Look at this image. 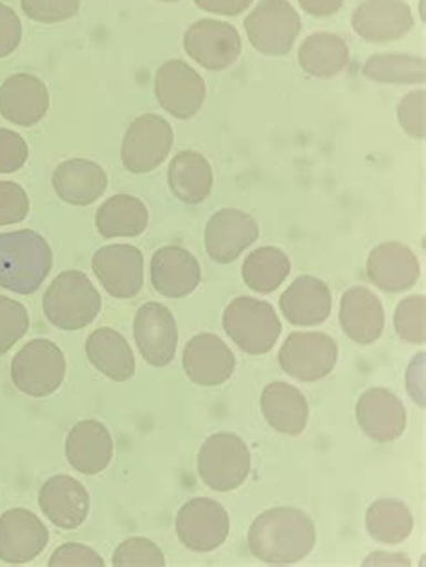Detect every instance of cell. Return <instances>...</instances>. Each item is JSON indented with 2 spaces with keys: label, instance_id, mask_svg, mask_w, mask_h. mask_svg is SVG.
<instances>
[{
  "label": "cell",
  "instance_id": "1",
  "mask_svg": "<svg viewBox=\"0 0 426 567\" xmlns=\"http://www.w3.org/2000/svg\"><path fill=\"white\" fill-rule=\"evenodd\" d=\"M315 524L293 506H276L256 517L249 529V548L270 566L301 563L315 548Z\"/></svg>",
  "mask_w": 426,
  "mask_h": 567
},
{
  "label": "cell",
  "instance_id": "2",
  "mask_svg": "<svg viewBox=\"0 0 426 567\" xmlns=\"http://www.w3.org/2000/svg\"><path fill=\"white\" fill-rule=\"evenodd\" d=\"M53 269V250L31 229L0 235V289L34 293Z\"/></svg>",
  "mask_w": 426,
  "mask_h": 567
},
{
  "label": "cell",
  "instance_id": "3",
  "mask_svg": "<svg viewBox=\"0 0 426 567\" xmlns=\"http://www.w3.org/2000/svg\"><path fill=\"white\" fill-rule=\"evenodd\" d=\"M43 313L51 324L74 332L89 327L101 312V296L82 270H65L43 293Z\"/></svg>",
  "mask_w": 426,
  "mask_h": 567
},
{
  "label": "cell",
  "instance_id": "4",
  "mask_svg": "<svg viewBox=\"0 0 426 567\" xmlns=\"http://www.w3.org/2000/svg\"><path fill=\"white\" fill-rule=\"evenodd\" d=\"M224 330L245 353L264 355L276 347L283 324L272 305L245 296L226 308Z\"/></svg>",
  "mask_w": 426,
  "mask_h": 567
},
{
  "label": "cell",
  "instance_id": "5",
  "mask_svg": "<svg viewBox=\"0 0 426 567\" xmlns=\"http://www.w3.org/2000/svg\"><path fill=\"white\" fill-rule=\"evenodd\" d=\"M301 30V16L288 0H259V4L245 19L250 45L267 56L290 53Z\"/></svg>",
  "mask_w": 426,
  "mask_h": 567
},
{
  "label": "cell",
  "instance_id": "6",
  "mask_svg": "<svg viewBox=\"0 0 426 567\" xmlns=\"http://www.w3.org/2000/svg\"><path fill=\"white\" fill-rule=\"evenodd\" d=\"M250 451L240 436L218 433L207 437L198 452V474L215 492H232L243 485L250 474Z\"/></svg>",
  "mask_w": 426,
  "mask_h": 567
},
{
  "label": "cell",
  "instance_id": "7",
  "mask_svg": "<svg viewBox=\"0 0 426 567\" xmlns=\"http://www.w3.org/2000/svg\"><path fill=\"white\" fill-rule=\"evenodd\" d=\"M63 351L48 339L29 341L11 361V380L22 393L43 399L56 393L65 379Z\"/></svg>",
  "mask_w": 426,
  "mask_h": 567
},
{
  "label": "cell",
  "instance_id": "8",
  "mask_svg": "<svg viewBox=\"0 0 426 567\" xmlns=\"http://www.w3.org/2000/svg\"><path fill=\"white\" fill-rule=\"evenodd\" d=\"M172 125L157 114H144L129 125L121 146V161L129 174H149L168 159L173 148Z\"/></svg>",
  "mask_w": 426,
  "mask_h": 567
},
{
  "label": "cell",
  "instance_id": "9",
  "mask_svg": "<svg viewBox=\"0 0 426 567\" xmlns=\"http://www.w3.org/2000/svg\"><path fill=\"white\" fill-rule=\"evenodd\" d=\"M336 361V342L321 332H293L279 350V364L284 373L301 382L324 379L335 370Z\"/></svg>",
  "mask_w": 426,
  "mask_h": 567
},
{
  "label": "cell",
  "instance_id": "10",
  "mask_svg": "<svg viewBox=\"0 0 426 567\" xmlns=\"http://www.w3.org/2000/svg\"><path fill=\"white\" fill-rule=\"evenodd\" d=\"M184 51L207 71H226L241 54V37L224 20L201 19L184 34Z\"/></svg>",
  "mask_w": 426,
  "mask_h": 567
},
{
  "label": "cell",
  "instance_id": "11",
  "mask_svg": "<svg viewBox=\"0 0 426 567\" xmlns=\"http://www.w3.org/2000/svg\"><path fill=\"white\" fill-rule=\"evenodd\" d=\"M155 96L173 117L191 120L206 102V82L183 60H168L155 74Z\"/></svg>",
  "mask_w": 426,
  "mask_h": 567
},
{
  "label": "cell",
  "instance_id": "12",
  "mask_svg": "<svg viewBox=\"0 0 426 567\" xmlns=\"http://www.w3.org/2000/svg\"><path fill=\"white\" fill-rule=\"evenodd\" d=\"M178 540L195 553H211L226 543L230 532L227 509L218 501L197 497L177 514Z\"/></svg>",
  "mask_w": 426,
  "mask_h": 567
},
{
  "label": "cell",
  "instance_id": "13",
  "mask_svg": "<svg viewBox=\"0 0 426 567\" xmlns=\"http://www.w3.org/2000/svg\"><path fill=\"white\" fill-rule=\"evenodd\" d=\"M92 270L114 298H135L143 289L144 258L137 247L126 244L101 247L92 258Z\"/></svg>",
  "mask_w": 426,
  "mask_h": 567
},
{
  "label": "cell",
  "instance_id": "14",
  "mask_svg": "<svg viewBox=\"0 0 426 567\" xmlns=\"http://www.w3.org/2000/svg\"><path fill=\"white\" fill-rule=\"evenodd\" d=\"M134 337L141 355L149 365L164 368L175 359L178 344L177 321L173 318L172 310L164 305L149 301L137 310Z\"/></svg>",
  "mask_w": 426,
  "mask_h": 567
},
{
  "label": "cell",
  "instance_id": "15",
  "mask_svg": "<svg viewBox=\"0 0 426 567\" xmlns=\"http://www.w3.org/2000/svg\"><path fill=\"white\" fill-rule=\"evenodd\" d=\"M351 25L365 42L388 44L413 31V10L403 0H364L351 17Z\"/></svg>",
  "mask_w": 426,
  "mask_h": 567
},
{
  "label": "cell",
  "instance_id": "16",
  "mask_svg": "<svg viewBox=\"0 0 426 567\" xmlns=\"http://www.w3.org/2000/svg\"><path fill=\"white\" fill-rule=\"evenodd\" d=\"M259 238V226L249 213L226 207L212 215L206 227L207 255L216 264H232Z\"/></svg>",
  "mask_w": 426,
  "mask_h": 567
},
{
  "label": "cell",
  "instance_id": "17",
  "mask_svg": "<svg viewBox=\"0 0 426 567\" xmlns=\"http://www.w3.org/2000/svg\"><path fill=\"white\" fill-rule=\"evenodd\" d=\"M49 543V532L42 520L25 508L8 509L0 517V560L6 564H28L39 557Z\"/></svg>",
  "mask_w": 426,
  "mask_h": 567
},
{
  "label": "cell",
  "instance_id": "18",
  "mask_svg": "<svg viewBox=\"0 0 426 567\" xmlns=\"http://www.w3.org/2000/svg\"><path fill=\"white\" fill-rule=\"evenodd\" d=\"M189 380L204 388L226 384L236 370L235 353L215 333H200L187 342L183 355Z\"/></svg>",
  "mask_w": 426,
  "mask_h": 567
},
{
  "label": "cell",
  "instance_id": "19",
  "mask_svg": "<svg viewBox=\"0 0 426 567\" xmlns=\"http://www.w3.org/2000/svg\"><path fill=\"white\" fill-rule=\"evenodd\" d=\"M356 420L365 436L374 442H394L407 429V409L396 394L384 388H373L360 396Z\"/></svg>",
  "mask_w": 426,
  "mask_h": 567
},
{
  "label": "cell",
  "instance_id": "20",
  "mask_svg": "<svg viewBox=\"0 0 426 567\" xmlns=\"http://www.w3.org/2000/svg\"><path fill=\"white\" fill-rule=\"evenodd\" d=\"M39 505L54 526L76 529L91 512V495L80 481L71 476H53L40 488Z\"/></svg>",
  "mask_w": 426,
  "mask_h": 567
},
{
  "label": "cell",
  "instance_id": "21",
  "mask_svg": "<svg viewBox=\"0 0 426 567\" xmlns=\"http://www.w3.org/2000/svg\"><path fill=\"white\" fill-rule=\"evenodd\" d=\"M422 275L419 260L413 249L399 241H385L371 250L367 276L380 290L398 293L413 289Z\"/></svg>",
  "mask_w": 426,
  "mask_h": 567
},
{
  "label": "cell",
  "instance_id": "22",
  "mask_svg": "<svg viewBox=\"0 0 426 567\" xmlns=\"http://www.w3.org/2000/svg\"><path fill=\"white\" fill-rule=\"evenodd\" d=\"M49 111V91L33 74H13L0 85V116L13 125L34 126Z\"/></svg>",
  "mask_w": 426,
  "mask_h": 567
},
{
  "label": "cell",
  "instance_id": "23",
  "mask_svg": "<svg viewBox=\"0 0 426 567\" xmlns=\"http://www.w3.org/2000/svg\"><path fill=\"white\" fill-rule=\"evenodd\" d=\"M279 307L288 322L295 327H319L331 316L333 296L322 279L301 276L284 290Z\"/></svg>",
  "mask_w": 426,
  "mask_h": 567
},
{
  "label": "cell",
  "instance_id": "24",
  "mask_svg": "<svg viewBox=\"0 0 426 567\" xmlns=\"http://www.w3.org/2000/svg\"><path fill=\"white\" fill-rule=\"evenodd\" d=\"M114 440L97 420H85L72 427L65 442L69 465L85 476H96L112 462Z\"/></svg>",
  "mask_w": 426,
  "mask_h": 567
},
{
  "label": "cell",
  "instance_id": "25",
  "mask_svg": "<svg viewBox=\"0 0 426 567\" xmlns=\"http://www.w3.org/2000/svg\"><path fill=\"white\" fill-rule=\"evenodd\" d=\"M197 258L183 247H163L152 258V284L164 298H186L200 285Z\"/></svg>",
  "mask_w": 426,
  "mask_h": 567
},
{
  "label": "cell",
  "instance_id": "26",
  "mask_svg": "<svg viewBox=\"0 0 426 567\" xmlns=\"http://www.w3.org/2000/svg\"><path fill=\"white\" fill-rule=\"evenodd\" d=\"M341 324L351 341L362 347L373 344L384 333V305L370 289L353 287L342 296Z\"/></svg>",
  "mask_w": 426,
  "mask_h": 567
},
{
  "label": "cell",
  "instance_id": "27",
  "mask_svg": "<svg viewBox=\"0 0 426 567\" xmlns=\"http://www.w3.org/2000/svg\"><path fill=\"white\" fill-rule=\"evenodd\" d=\"M106 186L105 169L92 161L69 159L54 169V192L71 206H91L106 192Z\"/></svg>",
  "mask_w": 426,
  "mask_h": 567
},
{
  "label": "cell",
  "instance_id": "28",
  "mask_svg": "<svg viewBox=\"0 0 426 567\" xmlns=\"http://www.w3.org/2000/svg\"><path fill=\"white\" fill-rule=\"evenodd\" d=\"M261 413L273 431L288 436H299L306 429L310 419L304 394L295 385L273 382L261 394Z\"/></svg>",
  "mask_w": 426,
  "mask_h": 567
},
{
  "label": "cell",
  "instance_id": "29",
  "mask_svg": "<svg viewBox=\"0 0 426 567\" xmlns=\"http://www.w3.org/2000/svg\"><path fill=\"white\" fill-rule=\"evenodd\" d=\"M168 183L180 203L197 206L211 195L215 175L204 155L187 150L175 155L169 163Z\"/></svg>",
  "mask_w": 426,
  "mask_h": 567
},
{
  "label": "cell",
  "instance_id": "30",
  "mask_svg": "<svg viewBox=\"0 0 426 567\" xmlns=\"http://www.w3.org/2000/svg\"><path fill=\"white\" fill-rule=\"evenodd\" d=\"M86 357L92 365L115 382H126L135 375L134 351L114 328H97L86 339Z\"/></svg>",
  "mask_w": 426,
  "mask_h": 567
},
{
  "label": "cell",
  "instance_id": "31",
  "mask_svg": "<svg viewBox=\"0 0 426 567\" xmlns=\"http://www.w3.org/2000/svg\"><path fill=\"white\" fill-rule=\"evenodd\" d=\"M298 60L308 76L331 80L344 73L350 65V48L339 34L321 31L302 42Z\"/></svg>",
  "mask_w": 426,
  "mask_h": 567
},
{
  "label": "cell",
  "instance_id": "32",
  "mask_svg": "<svg viewBox=\"0 0 426 567\" xmlns=\"http://www.w3.org/2000/svg\"><path fill=\"white\" fill-rule=\"evenodd\" d=\"M96 227L103 238H135L148 227V207L132 195H114L97 209Z\"/></svg>",
  "mask_w": 426,
  "mask_h": 567
},
{
  "label": "cell",
  "instance_id": "33",
  "mask_svg": "<svg viewBox=\"0 0 426 567\" xmlns=\"http://www.w3.org/2000/svg\"><path fill=\"white\" fill-rule=\"evenodd\" d=\"M365 528L376 543L398 546L413 534V512L403 501L393 497L374 501L365 515Z\"/></svg>",
  "mask_w": 426,
  "mask_h": 567
},
{
  "label": "cell",
  "instance_id": "34",
  "mask_svg": "<svg viewBox=\"0 0 426 567\" xmlns=\"http://www.w3.org/2000/svg\"><path fill=\"white\" fill-rule=\"evenodd\" d=\"M290 270H292V264L284 250L278 247H261L247 256L241 272H243L245 285L250 290L272 293L284 284Z\"/></svg>",
  "mask_w": 426,
  "mask_h": 567
},
{
  "label": "cell",
  "instance_id": "35",
  "mask_svg": "<svg viewBox=\"0 0 426 567\" xmlns=\"http://www.w3.org/2000/svg\"><path fill=\"white\" fill-rule=\"evenodd\" d=\"M362 73L367 80L388 85H423L425 83V59L416 54H374L364 63Z\"/></svg>",
  "mask_w": 426,
  "mask_h": 567
},
{
  "label": "cell",
  "instance_id": "36",
  "mask_svg": "<svg viewBox=\"0 0 426 567\" xmlns=\"http://www.w3.org/2000/svg\"><path fill=\"white\" fill-rule=\"evenodd\" d=\"M425 296L416 293L403 299L394 313V328L403 341L411 344H425Z\"/></svg>",
  "mask_w": 426,
  "mask_h": 567
},
{
  "label": "cell",
  "instance_id": "37",
  "mask_svg": "<svg viewBox=\"0 0 426 567\" xmlns=\"http://www.w3.org/2000/svg\"><path fill=\"white\" fill-rule=\"evenodd\" d=\"M29 330V313L24 305L0 296V355H4Z\"/></svg>",
  "mask_w": 426,
  "mask_h": 567
},
{
  "label": "cell",
  "instance_id": "38",
  "mask_svg": "<svg viewBox=\"0 0 426 567\" xmlns=\"http://www.w3.org/2000/svg\"><path fill=\"white\" fill-rule=\"evenodd\" d=\"M112 564L115 567H160L166 564L164 553L148 538L132 537L115 549Z\"/></svg>",
  "mask_w": 426,
  "mask_h": 567
},
{
  "label": "cell",
  "instance_id": "39",
  "mask_svg": "<svg viewBox=\"0 0 426 567\" xmlns=\"http://www.w3.org/2000/svg\"><path fill=\"white\" fill-rule=\"evenodd\" d=\"M29 19L40 24H60L80 13L82 0H20Z\"/></svg>",
  "mask_w": 426,
  "mask_h": 567
},
{
  "label": "cell",
  "instance_id": "40",
  "mask_svg": "<svg viewBox=\"0 0 426 567\" xmlns=\"http://www.w3.org/2000/svg\"><path fill=\"white\" fill-rule=\"evenodd\" d=\"M425 89L408 92L407 96L403 97L398 105L399 126L414 140H425Z\"/></svg>",
  "mask_w": 426,
  "mask_h": 567
},
{
  "label": "cell",
  "instance_id": "41",
  "mask_svg": "<svg viewBox=\"0 0 426 567\" xmlns=\"http://www.w3.org/2000/svg\"><path fill=\"white\" fill-rule=\"evenodd\" d=\"M29 215V197L17 183L0 181V226H13Z\"/></svg>",
  "mask_w": 426,
  "mask_h": 567
},
{
  "label": "cell",
  "instance_id": "42",
  "mask_svg": "<svg viewBox=\"0 0 426 567\" xmlns=\"http://www.w3.org/2000/svg\"><path fill=\"white\" fill-rule=\"evenodd\" d=\"M29 148L22 135L0 128V174H14L28 163Z\"/></svg>",
  "mask_w": 426,
  "mask_h": 567
},
{
  "label": "cell",
  "instance_id": "43",
  "mask_svg": "<svg viewBox=\"0 0 426 567\" xmlns=\"http://www.w3.org/2000/svg\"><path fill=\"white\" fill-rule=\"evenodd\" d=\"M51 567H103V558L97 555L94 549L89 548L85 544L69 543L63 544L62 548H58L53 553V557L49 560Z\"/></svg>",
  "mask_w": 426,
  "mask_h": 567
},
{
  "label": "cell",
  "instance_id": "44",
  "mask_svg": "<svg viewBox=\"0 0 426 567\" xmlns=\"http://www.w3.org/2000/svg\"><path fill=\"white\" fill-rule=\"evenodd\" d=\"M22 40V22L10 6L0 4V59L14 53Z\"/></svg>",
  "mask_w": 426,
  "mask_h": 567
},
{
  "label": "cell",
  "instance_id": "45",
  "mask_svg": "<svg viewBox=\"0 0 426 567\" xmlns=\"http://www.w3.org/2000/svg\"><path fill=\"white\" fill-rule=\"evenodd\" d=\"M407 391L419 408L425 409V351L408 365Z\"/></svg>",
  "mask_w": 426,
  "mask_h": 567
},
{
  "label": "cell",
  "instance_id": "46",
  "mask_svg": "<svg viewBox=\"0 0 426 567\" xmlns=\"http://www.w3.org/2000/svg\"><path fill=\"white\" fill-rule=\"evenodd\" d=\"M254 0H195V4L207 13L220 17H238L249 10Z\"/></svg>",
  "mask_w": 426,
  "mask_h": 567
},
{
  "label": "cell",
  "instance_id": "47",
  "mask_svg": "<svg viewBox=\"0 0 426 567\" xmlns=\"http://www.w3.org/2000/svg\"><path fill=\"white\" fill-rule=\"evenodd\" d=\"M302 11L315 19H328L342 10L344 0H299Z\"/></svg>",
  "mask_w": 426,
  "mask_h": 567
},
{
  "label": "cell",
  "instance_id": "48",
  "mask_svg": "<svg viewBox=\"0 0 426 567\" xmlns=\"http://www.w3.org/2000/svg\"><path fill=\"white\" fill-rule=\"evenodd\" d=\"M364 566H413V560L405 553L376 551L365 558Z\"/></svg>",
  "mask_w": 426,
  "mask_h": 567
},
{
  "label": "cell",
  "instance_id": "49",
  "mask_svg": "<svg viewBox=\"0 0 426 567\" xmlns=\"http://www.w3.org/2000/svg\"><path fill=\"white\" fill-rule=\"evenodd\" d=\"M160 2H178V0H160Z\"/></svg>",
  "mask_w": 426,
  "mask_h": 567
}]
</instances>
